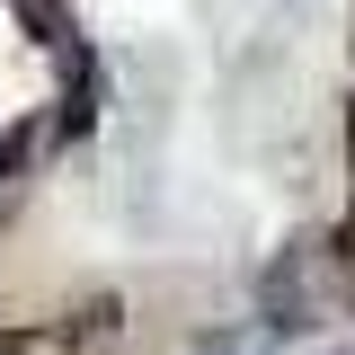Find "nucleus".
Segmentation results:
<instances>
[{
  "label": "nucleus",
  "mask_w": 355,
  "mask_h": 355,
  "mask_svg": "<svg viewBox=\"0 0 355 355\" xmlns=\"http://www.w3.org/2000/svg\"><path fill=\"white\" fill-rule=\"evenodd\" d=\"M27 151H36V125H9V133H0V187L27 169Z\"/></svg>",
  "instance_id": "f03ea898"
},
{
  "label": "nucleus",
  "mask_w": 355,
  "mask_h": 355,
  "mask_svg": "<svg viewBox=\"0 0 355 355\" xmlns=\"http://www.w3.org/2000/svg\"><path fill=\"white\" fill-rule=\"evenodd\" d=\"M9 9H18V18H27V27H36L53 53H71V44H80V27L62 18V0H9Z\"/></svg>",
  "instance_id": "f257e3e1"
}]
</instances>
